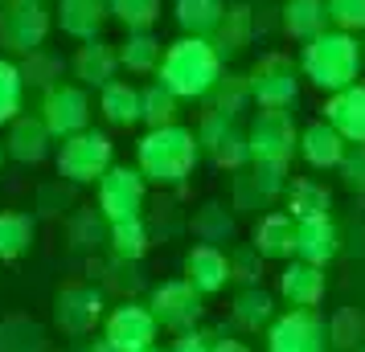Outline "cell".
Wrapping results in <instances>:
<instances>
[{"mask_svg":"<svg viewBox=\"0 0 365 352\" xmlns=\"http://www.w3.org/2000/svg\"><path fill=\"white\" fill-rule=\"evenodd\" d=\"M197 160H201V139L185 123L152 127L135 144V168L144 172L148 185H160V188H181L193 176Z\"/></svg>","mask_w":365,"mask_h":352,"instance_id":"6da1fadb","label":"cell"},{"mask_svg":"<svg viewBox=\"0 0 365 352\" xmlns=\"http://www.w3.org/2000/svg\"><path fill=\"white\" fill-rule=\"evenodd\" d=\"M365 46L357 41V33H345V29H324L320 37L304 41V50H299V74L324 95L357 86Z\"/></svg>","mask_w":365,"mask_h":352,"instance_id":"7a4b0ae2","label":"cell"},{"mask_svg":"<svg viewBox=\"0 0 365 352\" xmlns=\"http://www.w3.org/2000/svg\"><path fill=\"white\" fill-rule=\"evenodd\" d=\"M156 78L177 99H210V90L222 82V53L210 37H177L173 46H165Z\"/></svg>","mask_w":365,"mask_h":352,"instance_id":"3957f363","label":"cell"},{"mask_svg":"<svg viewBox=\"0 0 365 352\" xmlns=\"http://www.w3.org/2000/svg\"><path fill=\"white\" fill-rule=\"evenodd\" d=\"M53 164H58V176H62L66 185H99L103 172L115 164V144H111L107 132L86 127V132L70 135V139L58 144Z\"/></svg>","mask_w":365,"mask_h":352,"instance_id":"277c9868","label":"cell"},{"mask_svg":"<svg viewBox=\"0 0 365 352\" xmlns=\"http://www.w3.org/2000/svg\"><path fill=\"white\" fill-rule=\"evenodd\" d=\"M53 29V17L46 0H4L0 4V50L13 58L46 50V37Z\"/></svg>","mask_w":365,"mask_h":352,"instance_id":"5b68a950","label":"cell"},{"mask_svg":"<svg viewBox=\"0 0 365 352\" xmlns=\"http://www.w3.org/2000/svg\"><path fill=\"white\" fill-rule=\"evenodd\" d=\"M299 62H292L287 53H263L247 74L250 102H259V111H287L299 95Z\"/></svg>","mask_w":365,"mask_h":352,"instance_id":"8992f818","label":"cell"},{"mask_svg":"<svg viewBox=\"0 0 365 352\" xmlns=\"http://www.w3.org/2000/svg\"><path fill=\"white\" fill-rule=\"evenodd\" d=\"M95 205L111 225L115 221H132L144 218V205H148V181L140 168L128 164H111L103 172V181L95 185Z\"/></svg>","mask_w":365,"mask_h":352,"instance_id":"52a82bcc","label":"cell"},{"mask_svg":"<svg viewBox=\"0 0 365 352\" xmlns=\"http://www.w3.org/2000/svg\"><path fill=\"white\" fill-rule=\"evenodd\" d=\"M99 336L107 340V348L111 352H148V348H156L160 324H156V316H152L148 303L123 299V303H115V307L103 316Z\"/></svg>","mask_w":365,"mask_h":352,"instance_id":"ba28073f","label":"cell"},{"mask_svg":"<svg viewBox=\"0 0 365 352\" xmlns=\"http://www.w3.org/2000/svg\"><path fill=\"white\" fill-rule=\"evenodd\" d=\"M197 139L201 151L214 160L217 168H238L250 164V135L238 127V115H226V111H205L197 123Z\"/></svg>","mask_w":365,"mask_h":352,"instance_id":"9c48e42d","label":"cell"},{"mask_svg":"<svg viewBox=\"0 0 365 352\" xmlns=\"http://www.w3.org/2000/svg\"><path fill=\"white\" fill-rule=\"evenodd\" d=\"M148 307H152V316H156V324H160V332L181 336L189 328H197L201 311H205V295L189 279H168V283L152 287Z\"/></svg>","mask_w":365,"mask_h":352,"instance_id":"30bf717a","label":"cell"},{"mask_svg":"<svg viewBox=\"0 0 365 352\" xmlns=\"http://www.w3.org/2000/svg\"><path fill=\"white\" fill-rule=\"evenodd\" d=\"M247 135H250V160L255 164L287 168L292 156L299 151V132L287 111H259Z\"/></svg>","mask_w":365,"mask_h":352,"instance_id":"8fae6325","label":"cell"},{"mask_svg":"<svg viewBox=\"0 0 365 352\" xmlns=\"http://www.w3.org/2000/svg\"><path fill=\"white\" fill-rule=\"evenodd\" d=\"M324 344L329 319L316 316V307H292L267 328V352H324Z\"/></svg>","mask_w":365,"mask_h":352,"instance_id":"7c38bea8","label":"cell"},{"mask_svg":"<svg viewBox=\"0 0 365 352\" xmlns=\"http://www.w3.org/2000/svg\"><path fill=\"white\" fill-rule=\"evenodd\" d=\"M283 193H287V168L250 160L230 181V209L234 213H259V209H271L275 197H283Z\"/></svg>","mask_w":365,"mask_h":352,"instance_id":"4fadbf2b","label":"cell"},{"mask_svg":"<svg viewBox=\"0 0 365 352\" xmlns=\"http://www.w3.org/2000/svg\"><path fill=\"white\" fill-rule=\"evenodd\" d=\"M107 316V299L95 283H66L53 299V324L66 336H91L95 328H103Z\"/></svg>","mask_w":365,"mask_h":352,"instance_id":"5bb4252c","label":"cell"},{"mask_svg":"<svg viewBox=\"0 0 365 352\" xmlns=\"http://www.w3.org/2000/svg\"><path fill=\"white\" fill-rule=\"evenodd\" d=\"M91 111H95L91 95L78 82H58L41 95V119L53 132V139H70V135L86 132L91 127Z\"/></svg>","mask_w":365,"mask_h":352,"instance_id":"9a60e30c","label":"cell"},{"mask_svg":"<svg viewBox=\"0 0 365 352\" xmlns=\"http://www.w3.org/2000/svg\"><path fill=\"white\" fill-rule=\"evenodd\" d=\"M53 148V132L46 127L41 115H17L9 123V135H4V151L9 160L17 164H41Z\"/></svg>","mask_w":365,"mask_h":352,"instance_id":"2e32d148","label":"cell"},{"mask_svg":"<svg viewBox=\"0 0 365 352\" xmlns=\"http://www.w3.org/2000/svg\"><path fill=\"white\" fill-rule=\"evenodd\" d=\"M70 70H74L78 86L103 90L107 82H115V74H119V50L111 46V41H103V37H95V41H83V46L74 50V62H70Z\"/></svg>","mask_w":365,"mask_h":352,"instance_id":"e0dca14e","label":"cell"},{"mask_svg":"<svg viewBox=\"0 0 365 352\" xmlns=\"http://www.w3.org/2000/svg\"><path fill=\"white\" fill-rule=\"evenodd\" d=\"M107 21H111L107 0H58L53 9V25L74 41H95Z\"/></svg>","mask_w":365,"mask_h":352,"instance_id":"ac0fdd59","label":"cell"},{"mask_svg":"<svg viewBox=\"0 0 365 352\" xmlns=\"http://www.w3.org/2000/svg\"><path fill=\"white\" fill-rule=\"evenodd\" d=\"M324 291H329L324 267H312V262H304V258H292V262L279 270V295L292 303V307H320V303H324Z\"/></svg>","mask_w":365,"mask_h":352,"instance_id":"d6986e66","label":"cell"},{"mask_svg":"<svg viewBox=\"0 0 365 352\" xmlns=\"http://www.w3.org/2000/svg\"><path fill=\"white\" fill-rule=\"evenodd\" d=\"M185 279L197 287L201 295H217V291H226V283L234 279L230 254H222L217 246H205V242H197L193 250L185 254Z\"/></svg>","mask_w":365,"mask_h":352,"instance_id":"ffe728a7","label":"cell"},{"mask_svg":"<svg viewBox=\"0 0 365 352\" xmlns=\"http://www.w3.org/2000/svg\"><path fill=\"white\" fill-rule=\"evenodd\" d=\"M250 246L271 258V262H292L296 258V218L287 209H275V213H263L259 225H255V238Z\"/></svg>","mask_w":365,"mask_h":352,"instance_id":"44dd1931","label":"cell"},{"mask_svg":"<svg viewBox=\"0 0 365 352\" xmlns=\"http://www.w3.org/2000/svg\"><path fill=\"white\" fill-rule=\"evenodd\" d=\"M341 250V234L332 218H304L296 221V258L312 262V267H329Z\"/></svg>","mask_w":365,"mask_h":352,"instance_id":"7402d4cb","label":"cell"},{"mask_svg":"<svg viewBox=\"0 0 365 352\" xmlns=\"http://www.w3.org/2000/svg\"><path fill=\"white\" fill-rule=\"evenodd\" d=\"M345 151H349V139L332 127L329 119H316V123H308L299 132V156L312 168H341Z\"/></svg>","mask_w":365,"mask_h":352,"instance_id":"603a6c76","label":"cell"},{"mask_svg":"<svg viewBox=\"0 0 365 352\" xmlns=\"http://www.w3.org/2000/svg\"><path fill=\"white\" fill-rule=\"evenodd\" d=\"M99 115L111 127H135L144 123V90L128 78H115L99 90Z\"/></svg>","mask_w":365,"mask_h":352,"instance_id":"cb8c5ba5","label":"cell"},{"mask_svg":"<svg viewBox=\"0 0 365 352\" xmlns=\"http://www.w3.org/2000/svg\"><path fill=\"white\" fill-rule=\"evenodd\" d=\"M324 119L345 135L349 144H365V82L329 95V102H324Z\"/></svg>","mask_w":365,"mask_h":352,"instance_id":"d4e9b609","label":"cell"},{"mask_svg":"<svg viewBox=\"0 0 365 352\" xmlns=\"http://www.w3.org/2000/svg\"><path fill=\"white\" fill-rule=\"evenodd\" d=\"M226 0H177L173 4V21L181 25L185 37H214L222 17H226Z\"/></svg>","mask_w":365,"mask_h":352,"instance_id":"484cf974","label":"cell"},{"mask_svg":"<svg viewBox=\"0 0 365 352\" xmlns=\"http://www.w3.org/2000/svg\"><path fill=\"white\" fill-rule=\"evenodd\" d=\"M283 205H287V213H292L296 221H304V218H329L332 193L320 185V181H312V176H296V181H287Z\"/></svg>","mask_w":365,"mask_h":352,"instance_id":"4316f807","label":"cell"},{"mask_svg":"<svg viewBox=\"0 0 365 352\" xmlns=\"http://www.w3.org/2000/svg\"><path fill=\"white\" fill-rule=\"evenodd\" d=\"M329 25V4L324 0H287L283 4V33L292 41H312Z\"/></svg>","mask_w":365,"mask_h":352,"instance_id":"83f0119b","label":"cell"},{"mask_svg":"<svg viewBox=\"0 0 365 352\" xmlns=\"http://www.w3.org/2000/svg\"><path fill=\"white\" fill-rule=\"evenodd\" d=\"M37 221L21 209H0V262H17L34 250Z\"/></svg>","mask_w":365,"mask_h":352,"instance_id":"f1b7e54d","label":"cell"},{"mask_svg":"<svg viewBox=\"0 0 365 352\" xmlns=\"http://www.w3.org/2000/svg\"><path fill=\"white\" fill-rule=\"evenodd\" d=\"M115 50H119V66L128 70V74H156L160 58H165V46H160V37L152 33V29L128 33Z\"/></svg>","mask_w":365,"mask_h":352,"instance_id":"f546056e","label":"cell"},{"mask_svg":"<svg viewBox=\"0 0 365 352\" xmlns=\"http://www.w3.org/2000/svg\"><path fill=\"white\" fill-rule=\"evenodd\" d=\"M250 33H255V13H250L247 4H230L226 17H222V25H217V33L210 37V41H214V50L222 53V62H226V58L247 50Z\"/></svg>","mask_w":365,"mask_h":352,"instance_id":"4dcf8cb0","label":"cell"},{"mask_svg":"<svg viewBox=\"0 0 365 352\" xmlns=\"http://www.w3.org/2000/svg\"><path fill=\"white\" fill-rule=\"evenodd\" d=\"M234 324L247 328V332L271 328V324H275V299H271V291H263L259 283L242 287V291L234 295Z\"/></svg>","mask_w":365,"mask_h":352,"instance_id":"1f68e13d","label":"cell"},{"mask_svg":"<svg viewBox=\"0 0 365 352\" xmlns=\"http://www.w3.org/2000/svg\"><path fill=\"white\" fill-rule=\"evenodd\" d=\"M107 246L115 254V262H140L152 246V230L144 218H132V221H115L111 234H107Z\"/></svg>","mask_w":365,"mask_h":352,"instance_id":"d6a6232c","label":"cell"},{"mask_svg":"<svg viewBox=\"0 0 365 352\" xmlns=\"http://www.w3.org/2000/svg\"><path fill=\"white\" fill-rule=\"evenodd\" d=\"M0 352H46V332L29 316L0 319Z\"/></svg>","mask_w":365,"mask_h":352,"instance_id":"836d02e7","label":"cell"},{"mask_svg":"<svg viewBox=\"0 0 365 352\" xmlns=\"http://www.w3.org/2000/svg\"><path fill=\"white\" fill-rule=\"evenodd\" d=\"M189 230H193V238H197V242H205V246H217V242H230L234 218L226 213V205L210 201V205H201L197 213L189 218Z\"/></svg>","mask_w":365,"mask_h":352,"instance_id":"e575fe53","label":"cell"},{"mask_svg":"<svg viewBox=\"0 0 365 352\" xmlns=\"http://www.w3.org/2000/svg\"><path fill=\"white\" fill-rule=\"evenodd\" d=\"M329 344L336 352H357L365 344V316L357 307H341L329 316Z\"/></svg>","mask_w":365,"mask_h":352,"instance_id":"d590c367","label":"cell"},{"mask_svg":"<svg viewBox=\"0 0 365 352\" xmlns=\"http://www.w3.org/2000/svg\"><path fill=\"white\" fill-rule=\"evenodd\" d=\"M177 115H181V99L168 90L160 78L156 82L144 86V127H168V123H177Z\"/></svg>","mask_w":365,"mask_h":352,"instance_id":"8d00e7d4","label":"cell"},{"mask_svg":"<svg viewBox=\"0 0 365 352\" xmlns=\"http://www.w3.org/2000/svg\"><path fill=\"white\" fill-rule=\"evenodd\" d=\"M107 234H111V221L99 213V205L95 209H78L70 218V246L74 250H95V246L107 242Z\"/></svg>","mask_w":365,"mask_h":352,"instance_id":"74e56055","label":"cell"},{"mask_svg":"<svg viewBox=\"0 0 365 352\" xmlns=\"http://www.w3.org/2000/svg\"><path fill=\"white\" fill-rule=\"evenodd\" d=\"M111 21H119L128 33H144L160 21V0H107Z\"/></svg>","mask_w":365,"mask_h":352,"instance_id":"f35d334b","label":"cell"},{"mask_svg":"<svg viewBox=\"0 0 365 352\" xmlns=\"http://www.w3.org/2000/svg\"><path fill=\"white\" fill-rule=\"evenodd\" d=\"M21 99H25V74L13 58H0V127H9L21 115Z\"/></svg>","mask_w":365,"mask_h":352,"instance_id":"ab89813d","label":"cell"},{"mask_svg":"<svg viewBox=\"0 0 365 352\" xmlns=\"http://www.w3.org/2000/svg\"><path fill=\"white\" fill-rule=\"evenodd\" d=\"M210 111H226V115H238L242 107L250 102V86H247V78H234V74H226L222 82L210 90Z\"/></svg>","mask_w":365,"mask_h":352,"instance_id":"60d3db41","label":"cell"},{"mask_svg":"<svg viewBox=\"0 0 365 352\" xmlns=\"http://www.w3.org/2000/svg\"><path fill=\"white\" fill-rule=\"evenodd\" d=\"M21 74H25V82L29 86H41V90H50V86H58V74H62V62L53 58V53L37 50L25 58V66H21Z\"/></svg>","mask_w":365,"mask_h":352,"instance_id":"b9f144b4","label":"cell"},{"mask_svg":"<svg viewBox=\"0 0 365 352\" xmlns=\"http://www.w3.org/2000/svg\"><path fill=\"white\" fill-rule=\"evenodd\" d=\"M329 4V21L345 33H361L365 29V0H324Z\"/></svg>","mask_w":365,"mask_h":352,"instance_id":"7bdbcfd3","label":"cell"},{"mask_svg":"<svg viewBox=\"0 0 365 352\" xmlns=\"http://www.w3.org/2000/svg\"><path fill=\"white\" fill-rule=\"evenodd\" d=\"M341 181L349 193L365 197V144H349L345 160H341Z\"/></svg>","mask_w":365,"mask_h":352,"instance_id":"ee69618b","label":"cell"},{"mask_svg":"<svg viewBox=\"0 0 365 352\" xmlns=\"http://www.w3.org/2000/svg\"><path fill=\"white\" fill-rule=\"evenodd\" d=\"M214 340L217 336L201 332V328H189V332H181L177 340H173V348L168 352H214Z\"/></svg>","mask_w":365,"mask_h":352,"instance_id":"f6af8a7d","label":"cell"},{"mask_svg":"<svg viewBox=\"0 0 365 352\" xmlns=\"http://www.w3.org/2000/svg\"><path fill=\"white\" fill-rule=\"evenodd\" d=\"M255 258H263V254L255 250V246H247V250H238L230 258V270H234V279H242L247 287L259 283V274H255Z\"/></svg>","mask_w":365,"mask_h":352,"instance_id":"bcb514c9","label":"cell"},{"mask_svg":"<svg viewBox=\"0 0 365 352\" xmlns=\"http://www.w3.org/2000/svg\"><path fill=\"white\" fill-rule=\"evenodd\" d=\"M214 352H250V344H242V340H230V336H217V340H214Z\"/></svg>","mask_w":365,"mask_h":352,"instance_id":"7dc6e473","label":"cell"},{"mask_svg":"<svg viewBox=\"0 0 365 352\" xmlns=\"http://www.w3.org/2000/svg\"><path fill=\"white\" fill-rule=\"evenodd\" d=\"M83 352H111V348H107V340H103V336H99L95 344H83Z\"/></svg>","mask_w":365,"mask_h":352,"instance_id":"c3c4849f","label":"cell"},{"mask_svg":"<svg viewBox=\"0 0 365 352\" xmlns=\"http://www.w3.org/2000/svg\"><path fill=\"white\" fill-rule=\"evenodd\" d=\"M4 160H9V151H4V139H0V168H4Z\"/></svg>","mask_w":365,"mask_h":352,"instance_id":"681fc988","label":"cell"},{"mask_svg":"<svg viewBox=\"0 0 365 352\" xmlns=\"http://www.w3.org/2000/svg\"><path fill=\"white\" fill-rule=\"evenodd\" d=\"M357 352H365V344H361V348H357Z\"/></svg>","mask_w":365,"mask_h":352,"instance_id":"f907efd6","label":"cell"},{"mask_svg":"<svg viewBox=\"0 0 365 352\" xmlns=\"http://www.w3.org/2000/svg\"><path fill=\"white\" fill-rule=\"evenodd\" d=\"M148 352H160V348H148Z\"/></svg>","mask_w":365,"mask_h":352,"instance_id":"816d5d0a","label":"cell"},{"mask_svg":"<svg viewBox=\"0 0 365 352\" xmlns=\"http://www.w3.org/2000/svg\"><path fill=\"white\" fill-rule=\"evenodd\" d=\"M0 4H4V0H0Z\"/></svg>","mask_w":365,"mask_h":352,"instance_id":"f5cc1de1","label":"cell"},{"mask_svg":"<svg viewBox=\"0 0 365 352\" xmlns=\"http://www.w3.org/2000/svg\"><path fill=\"white\" fill-rule=\"evenodd\" d=\"M361 46H365V41H361Z\"/></svg>","mask_w":365,"mask_h":352,"instance_id":"db71d44e","label":"cell"}]
</instances>
